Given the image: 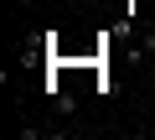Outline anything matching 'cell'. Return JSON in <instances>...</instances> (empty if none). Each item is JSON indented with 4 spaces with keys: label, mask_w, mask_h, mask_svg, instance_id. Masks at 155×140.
<instances>
[{
    "label": "cell",
    "mask_w": 155,
    "mask_h": 140,
    "mask_svg": "<svg viewBox=\"0 0 155 140\" xmlns=\"http://www.w3.org/2000/svg\"><path fill=\"white\" fill-rule=\"evenodd\" d=\"M52 109H57L62 119H72V114H78V94H72V88H57V94H52Z\"/></svg>",
    "instance_id": "6da1fadb"
},
{
    "label": "cell",
    "mask_w": 155,
    "mask_h": 140,
    "mask_svg": "<svg viewBox=\"0 0 155 140\" xmlns=\"http://www.w3.org/2000/svg\"><path fill=\"white\" fill-rule=\"evenodd\" d=\"M140 57H155V31H145V36H140V52H134V62H140Z\"/></svg>",
    "instance_id": "7a4b0ae2"
}]
</instances>
